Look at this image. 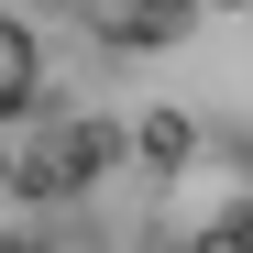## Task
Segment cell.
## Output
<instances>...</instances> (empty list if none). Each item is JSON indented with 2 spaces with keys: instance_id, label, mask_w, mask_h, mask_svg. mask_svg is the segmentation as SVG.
I'll list each match as a JSON object with an SVG mask.
<instances>
[{
  "instance_id": "cell-5",
  "label": "cell",
  "mask_w": 253,
  "mask_h": 253,
  "mask_svg": "<svg viewBox=\"0 0 253 253\" xmlns=\"http://www.w3.org/2000/svg\"><path fill=\"white\" fill-rule=\"evenodd\" d=\"M132 143H143V165H176V154L198 143V121H187V110H143V121H132Z\"/></svg>"
},
{
  "instance_id": "cell-3",
  "label": "cell",
  "mask_w": 253,
  "mask_h": 253,
  "mask_svg": "<svg viewBox=\"0 0 253 253\" xmlns=\"http://www.w3.org/2000/svg\"><path fill=\"white\" fill-rule=\"evenodd\" d=\"M198 0H99V44H165Z\"/></svg>"
},
{
  "instance_id": "cell-1",
  "label": "cell",
  "mask_w": 253,
  "mask_h": 253,
  "mask_svg": "<svg viewBox=\"0 0 253 253\" xmlns=\"http://www.w3.org/2000/svg\"><path fill=\"white\" fill-rule=\"evenodd\" d=\"M154 253H253V143L198 132L176 165H165Z\"/></svg>"
},
{
  "instance_id": "cell-2",
  "label": "cell",
  "mask_w": 253,
  "mask_h": 253,
  "mask_svg": "<svg viewBox=\"0 0 253 253\" xmlns=\"http://www.w3.org/2000/svg\"><path fill=\"white\" fill-rule=\"evenodd\" d=\"M99 143H110L99 121H66V132H55L44 154H33V165H22L11 187H22V198H33V187H77V176H88V165H99Z\"/></svg>"
},
{
  "instance_id": "cell-4",
  "label": "cell",
  "mask_w": 253,
  "mask_h": 253,
  "mask_svg": "<svg viewBox=\"0 0 253 253\" xmlns=\"http://www.w3.org/2000/svg\"><path fill=\"white\" fill-rule=\"evenodd\" d=\"M33 55H44V44L0 11V121H22V110H33V88H44V66H33Z\"/></svg>"
}]
</instances>
